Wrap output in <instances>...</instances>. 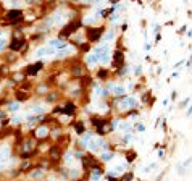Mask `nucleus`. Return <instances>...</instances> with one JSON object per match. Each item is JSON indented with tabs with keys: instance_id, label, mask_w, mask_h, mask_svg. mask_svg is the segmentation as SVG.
Masks as SVG:
<instances>
[{
	"instance_id": "1",
	"label": "nucleus",
	"mask_w": 192,
	"mask_h": 181,
	"mask_svg": "<svg viewBox=\"0 0 192 181\" xmlns=\"http://www.w3.org/2000/svg\"><path fill=\"white\" fill-rule=\"evenodd\" d=\"M94 55H95V58H97L99 63L107 65L110 61V57H111V49H110L108 44H100V45L95 47Z\"/></svg>"
},
{
	"instance_id": "2",
	"label": "nucleus",
	"mask_w": 192,
	"mask_h": 181,
	"mask_svg": "<svg viewBox=\"0 0 192 181\" xmlns=\"http://www.w3.org/2000/svg\"><path fill=\"white\" fill-rule=\"evenodd\" d=\"M105 32V28L104 26H100V28H89L87 29V37L91 42H99V40H102V36H104Z\"/></svg>"
},
{
	"instance_id": "3",
	"label": "nucleus",
	"mask_w": 192,
	"mask_h": 181,
	"mask_svg": "<svg viewBox=\"0 0 192 181\" xmlns=\"http://www.w3.org/2000/svg\"><path fill=\"white\" fill-rule=\"evenodd\" d=\"M123 65H126L124 63V52H121V50L116 49L115 52L111 53V66L118 70V68H121Z\"/></svg>"
},
{
	"instance_id": "4",
	"label": "nucleus",
	"mask_w": 192,
	"mask_h": 181,
	"mask_svg": "<svg viewBox=\"0 0 192 181\" xmlns=\"http://www.w3.org/2000/svg\"><path fill=\"white\" fill-rule=\"evenodd\" d=\"M55 52H57V50L52 49V47L44 45V47H39V49L36 50V53H34V58H44V57H50V55H55Z\"/></svg>"
},
{
	"instance_id": "5",
	"label": "nucleus",
	"mask_w": 192,
	"mask_h": 181,
	"mask_svg": "<svg viewBox=\"0 0 192 181\" xmlns=\"http://www.w3.org/2000/svg\"><path fill=\"white\" fill-rule=\"evenodd\" d=\"M8 157H10V147L2 146V147H0V170L5 168L6 162H8Z\"/></svg>"
},
{
	"instance_id": "6",
	"label": "nucleus",
	"mask_w": 192,
	"mask_h": 181,
	"mask_svg": "<svg viewBox=\"0 0 192 181\" xmlns=\"http://www.w3.org/2000/svg\"><path fill=\"white\" fill-rule=\"evenodd\" d=\"M71 52H74V49H73V47L65 45V47H61V49H58L57 52H55V57H57V58H63V57L70 55Z\"/></svg>"
},
{
	"instance_id": "7",
	"label": "nucleus",
	"mask_w": 192,
	"mask_h": 181,
	"mask_svg": "<svg viewBox=\"0 0 192 181\" xmlns=\"http://www.w3.org/2000/svg\"><path fill=\"white\" fill-rule=\"evenodd\" d=\"M92 138H94V134H92L91 131H87L86 134H82V138H81V146H82V147L87 149L89 144H91V141H92Z\"/></svg>"
},
{
	"instance_id": "8",
	"label": "nucleus",
	"mask_w": 192,
	"mask_h": 181,
	"mask_svg": "<svg viewBox=\"0 0 192 181\" xmlns=\"http://www.w3.org/2000/svg\"><path fill=\"white\" fill-rule=\"evenodd\" d=\"M115 39V29H105V34L102 36V40L105 42H110V40Z\"/></svg>"
},
{
	"instance_id": "9",
	"label": "nucleus",
	"mask_w": 192,
	"mask_h": 181,
	"mask_svg": "<svg viewBox=\"0 0 192 181\" xmlns=\"http://www.w3.org/2000/svg\"><path fill=\"white\" fill-rule=\"evenodd\" d=\"M118 128H119V131H121L123 134H128V133H131V128H132V126L129 125L128 121H126V123H124V121H119Z\"/></svg>"
},
{
	"instance_id": "10",
	"label": "nucleus",
	"mask_w": 192,
	"mask_h": 181,
	"mask_svg": "<svg viewBox=\"0 0 192 181\" xmlns=\"http://www.w3.org/2000/svg\"><path fill=\"white\" fill-rule=\"evenodd\" d=\"M111 94L123 97V95H126V87H124V86H115V87L111 89Z\"/></svg>"
},
{
	"instance_id": "11",
	"label": "nucleus",
	"mask_w": 192,
	"mask_h": 181,
	"mask_svg": "<svg viewBox=\"0 0 192 181\" xmlns=\"http://www.w3.org/2000/svg\"><path fill=\"white\" fill-rule=\"evenodd\" d=\"M113 157H115V154H113V152H108V151L100 152V160H102V162H110V160H113Z\"/></svg>"
},
{
	"instance_id": "12",
	"label": "nucleus",
	"mask_w": 192,
	"mask_h": 181,
	"mask_svg": "<svg viewBox=\"0 0 192 181\" xmlns=\"http://www.w3.org/2000/svg\"><path fill=\"white\" fill-rule=\"evenodd\" d=\"M86 61H87V65H89V66H91V68H94L95 65L99 63V61H97V58H95V55H94V53H87V55H86Z\"/></svg>"
},
{
	"instance_id": "13",
	"label": "nucleus",
	"mask_w": 192,
	"mask_h": 181,
	"mask_svg": "<svg viewBox=\"0 0 192 181\" xmlns=\"http://www.w3.org/2000/svg\"><path fill=\"white\" fill-rule=\"evenodd\" d=\"M36 134H37V138H45V136L49 134V128H45V126H40V128H37Z\"/></svg>"
},
{
	"instance_id": "14",
	"label": "nucleus",
	"mask_w": 192,
	"mask_h": 181,
	"mask_svg": "<svg viewBox=\"0 0 192 181\" xmlns=\"http://www.w3.org/2000/svg\"><path fill=\"white\" fill-rule=\"evenodd\" d=\"M97 76L100 78V79H104V81H107L108 79V70L107 68H100V70H99V73H97Z\"/></svg>"
},
{
	"instance_id": "15",
	"label": "nucleus",
	"mask_w": 192,
	"mask_h": 181,
	"mask_svg": "<svg viewBox=\"0 0 192 181\" xmlns=\"http://www.w3.org/2000/svg\"><path fill=\"white\" fill-rule=\"evenodd\" d=\"M136 160V152L134 151H128L126 152V163H131Z\"/></svg>"
},
{
	"instance_id": "16",
	"label": "nucleus",
	"mask_w": 192,
	"mask_h": 181,
	"mask_svg": "<svg viewBox=\"0 0 192 181\" xmlns=\"http://www.w3.org/2000/svg\"><path fill=\"white\" fill-rule=\"evenodd\" d=\"M132 129L137 131V133H144V131H145V126H144L142 123H136V125L132 126Z\"/></svg>"
},
{
	"instance_id": "17",
	"label": "nucleus",
	"mask_w": 192,
	"mask_h": 181,
	"mask_svg": "<svg viewBox=\"0 0 192 181\" xmlns=\"http://www.w3.org/2000/svg\"><path fill=\"white\" fill-rule=\"evenodd\" d=\"M45 110V107H44V105H36V107H32V113H40V112H44Z\"/></svg>"
},
{
	"instance_id": "18",
	"label": "nucleus",
	"mask_w": 192,
	"mask_h": 181,
	"mask_svg": "<svg viewBox=\"0 0 192 181\" xmlns=\"http://www.w3.org/2000/svg\"><path fill=\"white\" fill-rule=\"evenodd\" d=\"M18 108H19V104H18V102H12V104L8 105V110H10V112H16Z\"/></svg>"
},
{
	"instance_id": "19",
	"label": "nucleus",
	"mask_w": 192,
	"mask_h": 181,
	"mask_svg": "<svg viewBox=\"0 0 192 181\" xmlns=\"http://www.w3.org/2000/svg\"><path fill=\"white\" fill-rule=\"evenodd\" d=\"M132 178H134L132 173H126V175L121 176V180H119V181H132Z\"/></svg>"
},
{
	"instance_id": "20",
	"label": "nucleus",
	"mask_w": 192,
	"mask_h": 181,
	"mask_svg": "<svg viewBox=\"0 0 192 181\" xmlns=\"http://www.w3.org/2000/svg\"><path fill=\"white\" fill-rule=\"evenodd\" d=\"M42 176H44L42 170H37V172H32V173H31V178H42Z\"/></svg>"
},
{
	"instance_id": "21",
	"label": "nucleus",
	"mask_w": 192,
	"mask_h": 181,
	"mask_svg": "<svg viewBox=\"0 0 192 181\" xmlns=\"http://www.w3.org/2000/svg\"><path fill=\"white\" fill-rule=\"evenodd\" d=\"M5 45H6V37L3 36L2 39H0V50H3V49H5Z\"/></svg>"
},
{
	"instance_id": "22",
	"label": "nucleus",
	"mask_w": 192,
	"mask_h": 181,
	"mask_svg": "<svg viewBox=\"0 0 192 181\" xmlns=\"http://www.w3.org/2000/svg\"><path fill=\"white\" fill-rule=\"evenodd\" d=\"M134 73H136V76H140V74H142V66H140V65H137L134 68Z\"/></svg>"
},
{
	"instance_id": "23",
	"label": "nucleus",
	"mask_w": 192,
	"mask_h": 181,
	"mask_svg": "<svg viewBox=\"0 0 192 181\" xmlns=\"http://www.w3.org/2000/svg\"><path fill=\"white\" fill-rule=\"evenodd\" d=\"M186 173V168L183 165H178V175H184Z\"/></svg>"
},
{
	"instance_id": "24",
	"label": "nucleus",
	"mask_w": 192,
	"mask_h": 181,
	"mask_svg": "<svg viewBox=\"0 0 192 181\" xmlns=\"http://www.w3.org/2000/svg\"><path fill=\"white\" fill-rule=\"evenodd\" d=\"M191 163H192V157H189V159H187V160H184V163H181V165H183L184 168H186V167H189Z\"/></svg>"
},
{
	"instance_id": "25",
	"label": "nucleus",
	"mask_w": 192,
	"mask_h": 181,
	"mask_svg": "<svg viewBox=\"0 0 192 181\" xmlns=\"http://www.w3.org/2000/svg\"><path fill=\"white\" fill-rule=\"evenodd\" d=\"M187 104H189V99H184V100L179 104V108H184V107H187Z\"/></svg>"
},
{
	"instance_id": "26",
	"label": "nucleus",
	"mask_w": 192,
	"mask_h": 181,
	"mask_svg": "<svg viewBox=\"0 0 192 181\" xmlns=\"http://www.w3.org/2000/svg\"><path fill=\"white\" fill-rule=\"evenodd\" d=\"M21 3L19 2H16V0H13V2H10V6H19Z\"/></svg>"
},
{
	"instance_id": "27",
	"label": "nucleus",
	"mask_w": 192,
	"mask_h": 181,
	"mask_svg": "<svg viewBox=\"0 0 192 181\" xmlns=\"http://www.w3.org/2000/svg\"><path fill=\"white\" fill-rule=\"evenodd\" d=\"M176 97H178V92L173 91V92H171V100H176Z\"/></svg>"
},
{
	"instance_id": "28",
	"label": "nucleus",
	"mask_w": 192,
	"mask_h": 181,
	"mask_svg": "<svg viewBox=\"0 0 192 181\" xmlns=\"http://www.w3.org/2000/svg\"><path fill=\"white\" fill-rule=\"evenodd\" d=\"M158 159H165V151H158Z\"/></svg>"
},
{
	"instance_id": "29",
	"label": "nucleus",
	"mask_w": 192,
	"mask_h": 181,
	"mask_svg": "<svg viewBox=\"0 0 192 181\" xmlns=\"http://www.w3.org/2000/svg\"><path fill=\"white\" fill-rule=\"evenodd\" d=\"M126 29H128V23H123V25H121V31H126Z\"/></svg>"
},
{
	"instance_id": "30",
	"label": "nucleus",
	"mask_w": 192,
	"mask_h": 181,
	"mask_svg": "<svg viewBox=\"0 0 192 181\" xmlns=\"http://www.w3.org/2000/svg\"><path fill=\"white\" fill-rule=\"evenodd\" d=\"M187 66H189V68H192V55H191V58L187 60Z\"/></svg>"
},
{
	"instance_id": "31",
	"label": "nucleus",
	"mask_w": 192,
	"mask_h": 181,
	"mask_svg": "<svg viewBox=\"0 0 192 181\" xmlns=\"http://www.w3.org/2000/svg\"><path fill=\"white\" fill-rule=\"evenodd\" d=\"M186 29H187V26H183V28L179 29V32H186Z\"/></svg>"
},
{
	"instance_id": "32",
	"label": "nucleus",
	"mask_w": 192,
	"mask_h": 181,
	"mask_svg": "<svg viewBox=\"0 0 192 181\" xmlns=\"http://www.w3.org/2000/svg\"><path fill=\"white\" fill-rule=\"evenodd\" d=\"M189 115H192V107L187 108V117H189Z\"/></svg>"
},
{
	"instance_id": "33",
	"label": "nucleus",
	"mask_w": 192,
	"mask_h": 181,
	"mask_svg": "<svg viewBox=\"0 0 192 181\" xmlns=\"http://www.w3.org/2000/svg\"><path fill=\"white\" fill-rule=\"evenodd\" d=\"M187 37H192V29H191V31H187Z\"/></svg>"
},
{
	"instance_id": "34",
	"label": "nucleus",
	"mask_w": 192,
	"mask_h": 181,
	"mask_svg": "<svg viewBox=\"0 0 192 181\" xmlns=\"http://www.w3.org/2000/svg\"><path fill=\"white\" fill-rule=\"evenodd\" d=\"M2 37H3V32H2V29H0V39H2Z\"/></svg>"
},
{
	"instance_id": "35",
	"label": "nucleus",
	"mask_w": 192,
	"mask_h": 181,
	"mask_svg": "<svg viewBox=\"0 0 192 181\" xmlns=\"http://www.w3.org/2000/svg\"><path fill=\"white\" fill-rule=\"evenodd\" d=\"M184 2H187V0H184Z\"/></svg>"
}]
</instances>
